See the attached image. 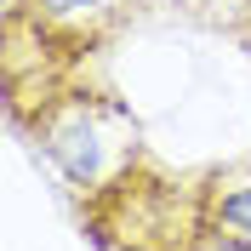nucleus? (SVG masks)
Here are the masks:
<instances>
[{
	"label": "nucleus",
	"mask_w": 251,
	"mask_h": 251,
	"mask_svg": "<svg viewBox=\"0 0 251 251\" xmlns=\"http://www.w3.org/2000/svg\"><path fill=\"white\" fill-rule=\"evenodd\" d=\"M34 143L46 149V160L80 194L103 188L114 172H126L143 154L131 114L103 92H40Z\"/></svg>",
	"instance_id": "obj_2"
},
{
	"label": "nucleus",
	"mask_w": 251,
	"mask_h": 251,
	"mask_svg": "<svg viewBox=\"0 0 251 251\" xmlns=\"http://www.w3.org/2000/svg\"><path fill=\"white\" fill-rule=\"evenodd\" d=\"M177 6L188 17H200V23H217V29L251 40V0H177Z\"/></svg>",
	"instance_id": "obj_5"
},
{
	"label": "nucleus",
	"mask_w": 251,
	"mask_h": 251,
	"mask_svg": "<svg viewBox=\"0 0 251 251\" xmlns=\"http://www.w3.org/2000/svg\"><path fill=\"white\" fill-rule=\"evenodd\" d=\"M205 246L211 251H251V177H211L205 194Z\"/></svg>",
	"instance_id": "obj_4"
},
{
	"label": "nucleus",
	"mask_w": 251,
	"mask_h": 251,
	"mask_svg": "<svg viewBox=\"0 0 251 251\" xmlns=\"http://www.w3.org/2000/svg\"><path fill=\"white\" fill-rule=\"evenodd\" d=\"M205 194L211 177H166L137 154L126 172L86 194V234L103 251H211Z\"/></svg>",
	"instance_id": "obj_1"
},
{
	"label": "nucleus",
	"mask_w": 251,
	"mask_h": 251,
	"mask_svg": "<svg viewBox=\"0 0 251 251\" xmlns=\"http://www.w3.org/2000/svg\"><path fill=\"white\" fill-rule=\"evenodd\" d=\"M137 0H12L6 34L29 40L34 51H51L57 63H75L80 51H97L131 17Z\"/></svg>",
	"instance_id": "obj_3"
}]
</instances>
